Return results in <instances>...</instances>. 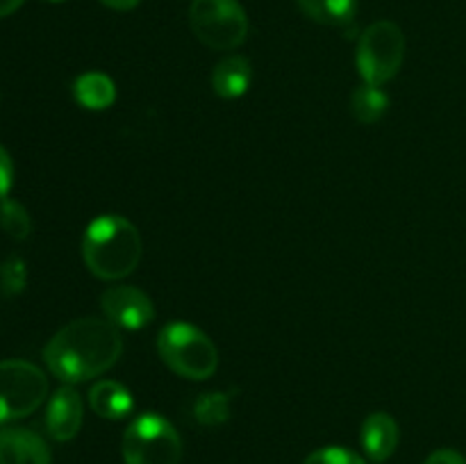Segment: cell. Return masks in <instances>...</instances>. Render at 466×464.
Returning <instances> with one entry per match:
<instances>
[{
  "mask_svg": "<svg viewBox=\"0 0 466 464\" xmlns=\"http://www.w3.org/2000/svg\"><path fill=\"white\" fill-rule=\"evenodd\" d=\"M89 405L98 417L112 419H126L135 408V400L127 387H123L116 380H98L89 391Z\"/></svg>",
  "mask_w": 466,
  "mask_h": 464,
  "instance_id": "obj_13",
  "label": "cell"
},
{
  "mask_svg": "<svg viewBox=\"0 0 466 464\" xmlns=\"http://www.w3.org/2000/svg\"><path fill=\"white\" fill-rule=\"evenodd\" d=\"M350 109H353V116L360 123H378L390 109V98H387L385 91L378 85H360L353 91V98H350Z\"/></svg>",
  "mask_w": 466,
  "mask_h": 464,
  "instance_id": "obj_16",
  "label": "cell"
},
{
  "mask_svg": "<svg viewBox=\"0 0 466 464\" xmlns=\"http://www.w3.org/2000/svg\"><path fill=\"white\" fill-rule=\"evenodd\" d=\"M423 464H466V459L462 453H458V450L441 449L435 450L432 455H428V459Z\"/></svg>",
  "mask_w": 466,
  "mask_h": 464,
  "instance_id": "obj_22",
  "label": "cell"
},
{
  "mask_svg": "<svg viewBox=\"0 0 466 464\" xmlns=\"http://www.w3.org/2000/svg\"><path fill=\"white\" fill-rule=\"evenodd\" d=\"M121 353V330L109 318L86 317L66 323L46 344L44 359L55 378L76 385L103 376L118 362Z\"/></svg>",
  "mask_w": 466,
  "mask_h": 464,
  "instance_id": "obj_1",
  "label": "cell"
},
{
  "mask_svg": "<svg viewBox=\"0 0 466 464\" xmlns=\"http://www.w3.org/2000/svg\"><path fill=\"white\" fill-rule=\"evenodd\" d=\"M405 35L396 23L376 21L360 35L355 64L367 85L382 86L403 66Z\"/></svg>",
  "mask_w": 466,
  "mask_h": 464,
  "instance_id": "obj_4",
  "label": "cell"
},
{
  "mask_svg": "<svg viewBox=\"0 0 466 464\" xmlns=\"http://www.w3.org/2000/svg\"><path fill=\"white\" fill-rule=\"evenodd\" d=\"M100 3L109 9H116V12H130V9H135L141 0H100Z\"/></svg>",
  "mask_w": 466,
  "mask_h": 464,
  "instance_id": "obj_23",
  "label": "cell"
},
{
  "mask_svg": "<svg viewBox=\"0 0 466 464\" xmlns=\"http://www.w3.org/2000/svg\"><path fill=\"white\" fill-rule=\"evenodd\" d=\"M27 285V267L21 257H7L0 264V291L5 296H16Z\"/></svg>",
  "mask_w": 466,
  "mask_h": 464,
  "instance_id": "obj_19",
  "label": "cell"
},
{
  "mask_svg": "<svg viewBox=\"0 0 466 464\" xmlns=\"http://www.w3.org/2000/svg\"><path fill=\"white\" fill-rule=\"evenodd\" d=\"M189 23L200 44L235 50L248 36V16L239 0H191Z\"/></svg>",
  "mask_w": 466,
  "mask_h": 464,
  "instance_id": "obj_6",
  "label": "cell"
},
{
  "mask_svg": "<svg viewBox=\"0 0 466 464\" xmlns=\"http://www.w3.org/2000/svg\"><path fill=\"white\" fill-rule=\"evenodd\" d=\"M157 348L171 371L189 380H205L218 367L214 341L187 321H171L157 337Z\"/></svg>",
  "mask_w": 466,
  "mask_h": 464,
  "instance_id": "obj_3",
  "label": "cell"
},
{
  "mask_svg": "<svg viewBox=\"0 0 466 464\" xmlns=\"http://www.w3.org/2000/svg\"><path fill=\"white\" fill-rule=\"evenodd\" d=\"M14 182V166H12V157H9L7 150L0 146V200L9 194Z\"/></svg>",
  "mask_w": 466,
  "mask_h": 464,
  "instance_id": "obj_21",
  "label": "cell"
},
{
  "mask_svg": "<svg viewBox=\"0 0 466 464\" xmlns=\"http://www.w3.org/2000/svg\"><path fill=\"white\" fill-rule=\"evenodd\" d=\"M0 227H3V232H7L12 239L23 241L30 237L32 218L21 203L3 198L0 200Z\"/></svg>",
  "mask_w": 466,
  "mask_h": 464,
  "instance_id": "obj_18",
  "label": "cell"
},
{
  "mask_svg": "<svg viewBox=\"0 0 466 464\" xmlns=\"http://www.w3.org/2000/svg\"><path fill=\"white\" fill-rule=\"evenodd\" d=\"M250 80H253V68L246 57L239 55H230V57L221 59L212 71V89L221 98L232 100L239 98L248 91Z\"/></svg>",
  "mask_w": 466,
  "mask_h": 464,
  "instance_id": "obj_12",
  "label": "cell"
},
{
  "mask_svg": "<svg viewBox=\"0 0 466 464\" xmlns=\"http://www.w3.org/2000/svg\"><path fill=\"white\" fill-rule=\"evenodd\" d=\"M0 464H53V455L36 432L27 428H3Z\"/></svg>",
  "mask_w": 466,
  "mask_h": 464,
  "instance_id": "obj_10",
  "label": "cell"
},
{
  "mask_svg": "<svg viewBox=\"0 0 466 464\" xmlns=\"http://www.w3.org/2000/svg\"><path fill=\"white\" fill-rule=\"evenodd\" d=\"M300 12L314 23L332 27H344L353 23L358 12V0H296Z\"/></svg>",
  "mask_w": 466,
  "mask_h": 464,
  "instance_id": "obj_15",
  "label": "cell"
},
{
  "mask_svg": "<svg viewBox=\"0 0 466 464\" xmlns=\"http://www.w3.org/2000/svg\"><path fill=\"white\" fill-rule=\"evenodd\" d=\"M23 3H25V0H0V18H5V16H9V14L16 12Z\"/></svg>",
  "mask_w": 466,
  "mask_h": 464,
  "instance_id": "obj_24",
  "label": "cell"
},
{
  "mask_svg": "<svg viewBox=\"0 0 466 464\" xmlns=\"http://www.w3.org/2000/svg\"><path fill=\"white\" fill-rule=\"evenodd\" d=\"M399 423L387 412L369 414L362 423V432H360L364 453L371 462L378 464L387 462L394 455L396 446H399Z\"/></svg>",
  "mask_w": 466,
  "mask_h": 464,
  "instance_id": "obj_11",
  "label": "cell"
},
{
  "mask_svg": "<svg viewBox=\"0 0 466 464\" xmlns=\"http://www.w3.org/2000/svg\"><path fill=\"white\" fill-rule=\"evenodd\" d=\"M182 439L171 421L148 412L137 417L123 435L126 464H180Z\"/></svg>",
  "mask_w": 466,
  "mask_h": 464,
  "instance_id": "obj_5",
  "label": "cell"
},
{
  "mask_svg": "<svg viewBox=\"0 0 466 464\" xmlns=\"http://www.w3.org/2000/svg\"><path fill=\"white\" fill-rule=\"evenodd\" d=\"M48 396V378L25 359L0 362V423L30 417Z\"/></svg>",
  "mask_w": 466,
  "mask_h": 464,
  "instance_id": "obj_7",
  "label": "cell"
},
{
  "mask_svg": "<svg viewBox=\"0 0 466 464\" xmlns=\"http://www.w3.org/2000/svg\"><path fill=\"white\" fill-rule=\"evenodd\" d=\"M85 419L82 396L73 387H62L53 394L46 408V430L53 439L68 441L80 432Z\"/></svg>",
  "mask_w": 466,
  "mask_h": 464,
  "instance_id": "obj_9",
  "label": "cell"
},
{
  "mask_svg": "<svg viewBox=\"0 0 466 464\" xmlns=\"http://www.w3.org/2000/svg\"><path fill=\"white\" fill-rule=\"evenodd\" d=\"M73 94L76 100L85 109L91 112H100V109L112 107L114 100H116V86H114L112 77H107L105 73H82L80 77L73 85Z\"/></svg>",
  "mask_w": 466,
  "mask_h": 464,
  "instance_id": "obj_14",
  "label": "cell"
},
{
  "mask_svg": "<svg viewBox=\"0 0 466 464\" xmlns=\"http://www.w3.org/2000/svg\"><path fill=\"white\" fill-rule=\"evenodd\" d=\"M232 409V394L226 391H208L200 394L194 403L196 421L203 426H221L230 419Z\"/></svg>",
  "mask_w": 466,
  "mask_h": 464,
  "instance_id": "obj_17",
  "label": "cell"
},
{
  "mask_svg": "<svg viewBox=\"0 0 466 464\" xmlns=\"http://www.w3.org/2000/svg\"><path fill=\"white\" fill-rule=\"evenodd\" d=\"M100 308L114 326L126 330H141L155 318V305L150 296L130 285H116L103 291Z\"/></svg>",
  "mask_w": 466,
  "mask_h": 464,
  "instance_id": "obj_8",
  "label": "cell"
},
{
  "mask_svg": "<svg viewBox=\"0 0 466 464\" xmlns=\"http://www.w3.org/2000/svg\"><path fill=\"white\" fill-rule=\"evenodd\" d=\"M144 241L135 223L118 214H105L91 221L82 239L86 268L100 280H121L141 262Z\"/></svg>",
  "mask_w": 466,
  "mask_h": 464,
  "instance_id": "obj_2",
  "label": "cell"
},
{
  "mask_svg": "<svg viewBox=\"0 0 466 464\" xmlns=\"http://www.w3.org/2000/svg\"><path fill=\"white\" fill-rule=\"evenodd\" d=\"M46 3H64V0H46Z\"/></svg>",
  "mask_w": 466,
  "mask_h": 464,
  "instance_id": "obj_25",
  "label": "cell"
},
{
  "mask_svg": "<svg viewBox=\"0 0 466 464\" xmlns=\"http://www.w3.org/2000/svg\"><path fill=\"white\" fill-rule=\"evenodd\" d=\"M303 464H367L358 453L350 449H341V446H326V449L314 450L308 455Z\"/></svg>",
  "mask_w": 466,
  "mask_h": 464,
  "instance_id": "obj_20",
  "label": "cell"
}]
</instances>
